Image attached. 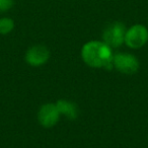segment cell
<instances>
[{
	"instance_id": "7a4b0ae2",
	"label": "cell",
	"mask_w": 148,
	"mask_h": 148,
	"mask_svg": "<svg viewBox=\"0 0 148 148\" xmlns=\"http://www.w3.org/2000/svg\"><path fill=\"white\" fill-rule=\"evenodd\" d=\"M126 25L121 21H115L103 29V41L107 43L110 47L119 48L125 43V35H126Z\"/></svg>"
},
{
	"instance_id": "6da1fadb",
	"label": "cell",
	"mask_w": 148,
	"mask_h": 148,
	"mask_svg": "<svg viewBox=\"0 0 148 148\" xmlns=\"http://www.w3.org/2000/svg\"><path fill=\"white\" fill-rule=\"evenodd\" d=\"M112 48L103 41H89L81 48V58L87 66L91 68H113Z\"/></svg>"
},
{
	"instance_id": "ba28073f",
	"label": "cell",
	"mask_w": 148,
	"mask_h": 148,
	"mask_svg": "<svg viewBox=\"0 0 148 148\" xmlns=\"http://www.w3.org/2000/svg\"><path fill=\"white\" fill-rule=\"evenodd\" d=\"M14 29V21L10 17L0 18V35H8Z\"/></svg>"
},
{
	"instance_id": "9c48e42d",
	"label": "cell",
	"mask_w": 148,
	"mask_h": 148,
	"mask_svg": "<svg viewBox=\"0 0 148 148\" xmlns=\"http://www.w3.org/2000/svg\"><path fill=\"white\" fill-rule=\"evenodd\" d=\"M14 5V0H0V13L10 10Z\"/></svg>"
},
{
	"instance_id": "277c9868",
	"label": "cell",
	"mask_w": 148,
	"mask_h": 148,
	"mask_svg": "<svg viewBox=\"0 0 148 148\" xmlns=\"http://www.w3.org/2000/svg\"><path fill=\"white\" fill-rule=\"evenodd\" d=\"M113 67L123 74L132 75L139 70L140 63L134 55L129 53H116L113 57Z\"/></svg>"
},
{
	"instance_id": "52a82bcc",
	"label": "cell",
	"mask_w": 148,
	"mask_h": 148,
	"mask_svg": "<svg viewBox=\"0 0 148 148\" xmlns=\"http://www.w3.org/2000/svg\"><path fill=\"white\" fill-rule=\"evenodd\" d=\"M56 106L59 111L60 115H64L68 120L74 121L79 116V110L76 103L73 101H67V99H59L56 101Z\"/></svg>"
},
{
	"instance_id": "8992f818",
	"label": "cell",
	"mask_w": 148,
	"mask_h": 148,
	"mask_svg": "<svg viewBox=\"0 0 148 148\" xmlns=\"http://www.w3.org/2000/svg\"><path fill=\"white\" fill-rule=\"evenodd\" d=\"M50 50L44 45H35L27 51L25 60L32 67H40L50 59Z\"/></svg>"
},
{
	"instance_id": "3957f363",
	"label": "cell",
	"mask_w": 148,
	"mask_h": 148,
	"mask_svg": "<svg viewBox=\"0 0 148 148\" xmlns=\"http://www.w3.org/2000/svg\"><path fill=\"white\" fill-rule=\"evenodd\" d=\"M148 42V29L143 25L136 23L127 29L125 35V44L131 49H140Z\"/></svg>"
},
{
	"instance_id": "5b68a950",
	"label": "cell",
	"mask_w": 148,
	"mask_h": 148,
	"mask_svg": "<svg viewBox=\"0 0 148 148\" xmlns=\"http://www.w3.org/2000/svg\"><path fill=\"white\" fill-rule=\"evenodd\" d=\"M60 113L56 103H45L38 112V122L44 128H52L60 120Z\"/></svg>"
}]
</instances>
